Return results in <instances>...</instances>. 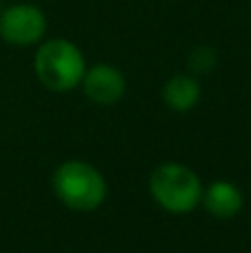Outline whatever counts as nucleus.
I'll use <instances>...</instances> for the list:
<instances>
[{
	"label": "nucleus",
	"instance_id": "1",
	"mask_svg": "<svg viewBox=\"0 0 251 253\" xmlns=\"http://www.w3.org/2000/svg\"><path fill=\"white\" fill-rule=\"evenodd\" d=\"M53 193L74 211H93L105 202L107 182L93 165L83 160H67L53 173Z\"/></svg>",
	"mask_w": 251,
	"mask_h": 253
},
{
	"label": "nucleus",
	"instance_id": "2",
	"mask_svg": "<svg viewBox=\"0 0 251 253\" xmlns=\"http://www.w3.org/2000/svg\"><path fill=\"white\" fill-rule=\"evenodd\" d=\"M149 191L154 200L169 213H189L200 205L203 182L180 162H165L156 167L149 178Z\"/></svg>",
	"mask_w": 251,
	"mask_h": 253
},
{
	"label": "nucleus",
	"instance_id": "3",
	"mask_svg": "<svg viewBox=\"0 0 251 253\" xmlns=\"http://www.w3.org/2000/svg\"><path fill=\"white\" fill-rule=\"evenodd\" d=\"M34 69L38 80L51 91H69L78 87L87 71L80 49L65 38L40 44L34 58Z\"/></svg>",
	"mask_w": 251,
	"mask_h": 253
},
{
	"label": "nucleus",
	"instance_id": "4",
	"mask_svg": "<svg viewBox=\"0 0 251 253\" xmlns=\"http://www.w3.org/2000/svg\"><path fill=\"white\" fill-rule=\"evenodd\" d=\"M44 29L47 18L34 4H13L0 13V36L9 44H34L44 36Z\"/></svg>",
	"mask_w": 251,
	"mask_h": 253
},
{
	"label": "nucleus",
	"instance_id": "5",
	"mask_svg": "<svg viewBox=\"0 0 251 253\" xmlns=\"http://www.w3.org/2000/svg\"><path fill=\"white\" fill-rule=\"evenodd\" d=\"M83 89L89 100L98 105H116L127 91L125 76L111 65H96L83 76Z\"/></svg>",
	"mask_w": 251,
	"mask_h": 253
},
{
	"label": "nucleus",
	"instance_id": "6",
	"mask_svg": "<svg viewBox=\"0 0 251 253\" xmlns=\"http://www.w3.org/2000/svg\"><path fill=\"white\" fill-rule=\"evenodd\" d=\"M200 202H203L205 209L211 215L227 220V218H234L243 209V193H240V189L234 182L218 180V182L209 184L207 191H203Z\"/></svg>",
	"mask_w": 251,
	"mask_h": 253
},
{
	"label": "nucleus",
	"instance_id": "7",
	"mask_svg": "<svg viewBox=\"0 0 251 253\" xmlns=\"http://www.w3.org/2000/svg\"><path fill=\"white\" fill-rule=\"evenodd\" d=\"M163 100L173 111H189L200 100V84L191 76H173L163 87Z\"/></svg>",
	"mask_w": 251,
	"mask_h": 253
}]
</instances>
